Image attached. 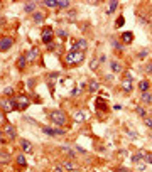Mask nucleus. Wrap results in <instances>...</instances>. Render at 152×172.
<instances>
[{
    "label": "nucleus",
    "instance_id": "obj_25",
    "mask_svg": "<svg viewBox=\"0 0 152 172\" xmlns=\"http://www.w3.org/2000/svg\"><path fill=\"white\" fill-rule=\"evenodd\" d=\"M140 100L144 103H152V95H150V91H144V93L140 95Z\"/></svg>",
    "mask_w": 152,
    "mask_h": 172
},
{
    "label": "nucleus",
    "instance_id": "obj_33",
    "mask_svg": "<svg viewBox=\"0 0 152 172\" xmlns=\"http://www.w3.org/2000/svg\"><path fill=\"white\" fill-rule=\"evenodd\" d=\"M142 121L147 128H152V116H145V118H142Z\"/></svg>",
    "mask_w": 152,
    "mask_h": 172
},
{
    "label": "nucleus",
    "instance_id": "obj_19",
    "mask_svg": "<svg viewBox=\"0 0 152 172\" xmlns=\"http://www.w3.org/2000/svg\"><path fill=\"white\" fill-rule=\"evenodd\" d=\"M110 69H112L113 73H122V69H124V68H122V64L118 61H112V62H110Z\"/></svg>",
    "mask_w": 152,
    "mask_h": 172
},
{
    "label": "nucleus",
    "instance_id": "obj_1",
    "mask_svg": "<svg viewBox=\"0 0 152 172\" xmlns=\"http://www.w3.org/2000/svg\"><path fill=\"white\" fill-rule=\"evenodd\" d=\"M85 61V52H81V51H68V54L64 56V64L66 66H78V64H81V62Z\"/></svg>",
    "mask_w": 152,
    "mask_h": 172
},
{
    "label": "nucleus",
    "instance_id": "obj_42",
    "mask_svg": "<svg viewBox=\"0 0 152 172\" xmlns=\"http://www.w3.org/2000/svg\"><path fill=\"white\" fill-rule=\"evenodd\" d=\"M98 108H100V110H101V108H103V111L106 110V105H105V101H103V100H98Z\"/></svg>",
    "mask_w": 152,
    "mask_h": 172
},
{
    "label": "nucleus",
    "instance_id": "obj_10",
    "mask_svg": "<svg viewBox=\"0 0 152 172\" xmlns=\"http://www.w3.org/2000/svg\"><path fill=\"white\" fill-rule=\"evenodd\" d=\"M86 49H88V42H86V39H78V41H75V44H73V51L85 52Z\"/></svg>",
    "mask_w": 152,
    "mask_h": 172
},
{
    "label": "nucleus",
    "instance_id": "obj_54",
    "mask_svg": "<svg viewBox=\"0 0 152 172\" xmlns=\"http://www.w3.org/2000/svg\"><path fill=\"white\" fill-rule=\"evenodd\" d=\"M150 138H152V132H150Z\"/></svg>",
    "mask_w": 152,
    "mask_h": 172
},
{
    "label": "nucleus",
    "instance_id": "obj_36",
    "mask_svg": "<svg viewBox=\"0 0 152 172\" xmlns=\"http://www.w3.org/2000/svg\"><path fill=\"white\" fill-rule=\"evenodd\" d=\"M124 22H125V17H124V15H120L118 20H117V24H115V27H122V26H124Z\"/></svg>",
    "mask_w": 152,
    "mask_h": 172
},
{
    "label": "nucleus",
    "instance_id": "obj_21",
    "mask_svg": "<svg viewBox=\"0 0 152 172\" xmlns=\"http://www.w3.org/2000/svg\"><path fill=\"white\" fill-rule=\"evenodd\" d=\"M32 19H34V22H36V24H42V20H44V14H42V12H37V10H36L34 14H32Z\"/></svg>",
    "mask_w": 152,
    "mask_h": 172
},
{
    "label": "nucleus",
    "instance_id": "obj_38",
    "mask_svg": "<svg viewBox=\"0 0 152 172\" xmlns=\"http://www.w3.org/2000/svg\"><path fill=\"white\" fill-rule=\"evenodd\" d=\"M149 56V51H147V49H142L140 52H139V59H144V57H147Z\"/></svg>",
    "mask_w": 152,
    "mask_h": 172
},
{
    "label": "nucleus",
    "instance_id": "obj_34",
    "mask_svg": "<svg viewBox=\"0 0 152 172\" xmlns=\"http://www.w3.org/2000/svg\"><path fill=\"white\" fill-rule=\"evenodd\" d=\"M112 46H113L115 49H118V51H122V49H124V44L118 42V41H115V39H112Z\"/></svg>",
    "mask_w": 152,
    "mask_h": 172
},
{
    "label": "nucleus",
    "instance_id": "obj_4",
    "mask_svg": "<svg viewBox=\"0 0 152 172\" xmlns=\"http://www.w3.org/2000/svg\"><path fill=\"white\" fill-rule=\"evenodd\" d=\"M132 81H134L132 74L127 73V74H125V78H124V81H122V91H124V93H132V90H134Z\"/></svg>",
    "mask_w": 152,
    "mask_h": 172
},
{
    "label": "nucleus",
    "instance_id": "obj_22",
    "mask_svg": "<svg viewBox=\"0 0 152 172\" xmlns=\"http://www.w3.org/2000/svg\"><path fill=\"white\" fill-rule=\"evenodd\" d=\"M26 66H27L26 56H19V57H17V68H19V69H26Z\"/></svg>",
    "mask_w": 152,
    "mask_h": 172
},
{
    "label": "nucleus",
    "instance_id": "obj_24",
    "mask_svg": "<svg viewBox=\"0 0 152 172\" xmlns=\"http://www.w3.org/2000/svg\"><path fill=\"white\" fill-rule=\"evenodd\" d=\"M61 150H63V152L66 154V155H69L71 159H75V157H76V152H75L73 149H69L68 145H63V147H61Z\"/></svg>",
    "mask_w": 152,
    "mask_h": 172
},
{
    "label": "nucleus",
    "instance_id": "obj_28",
    "mask_svg": "<svg viewBox=\"0 0 152 172\" xmlns=\"http://www.w3.org/2000/svg\"><path fill=\"white\" fill-rule=\"evenodd\" d=\"M17 164H19V165H22V167L27 165V160H26V155H24V154L17 155Z\"/></svg>",
    "mask_w": 152,
    "mask_h": 172
},
{
    "label": "nucleus",
    "instance_id": "obj_12",
    "mask_svg": "<svg viewBox=\"0 0 152 172\" xmlns=\"http://www.w3.org/2000/svg\"><path fill=\"white\" fill-rule=\"evenodd\" d=\"M61 167H63L66 172H73V170H78V167H76V164H73L71 160H64L63 164H61Z\"/></svg>",
    "mask_w": 152,
    "mask_h": 172
},
{
    "label": "nucleus",
    "instance_id": "obj_23",
    "mask_svg": "<svg viewBox=\"0 0 152 172\" xmlns=\"http://www.w3.org/2000/svg\"><path fill=\"white\" fill-rule=\"evenodd\" d=\"M149 88H150V83L147 81V79H142V81L139 83V90H140L142 93L144 91H149Z\"/></svg>",
    "mask_w": 152,
    "mask_h": 172
},
{
    "label": "nucleus",
    "instance_id": "obj_9",
    "mask_svg": "<svg viewBox=\"0 0 152 172\" xmlns=\"http://www.w3.org/2000/svg\"><path fill=\"white\" fill-rule=\"evenodd\" d=\"M3 133H5V137L9 138V140H15L17 138V132H15V127L14 125H5V128H3Z\"/></svg>",
    "mask_w": 152,
    "mask_h": 172
},
{
    "label": "nucleus",
    "instance_id": "obj_7",
    "mask_svg": "<svg viewBox=\"0 0 152 172\" xmlns=\"http://www.w3.org/2000/svg\"><path fill=\"white\" fill-rule=\"evenodd\" d=\"M12 46H14V39H12V37L5 36V37H2V39H0V51H2V52L9 51Z\"/></svg>",
    "mask_w": 152,
    "mask_h": 172
},
{
    "label": "nucleus",
    "instance_id": "obj_53",
    "mask_svg": "<svg viewBox=\"0 0 152 172\" xmlns=\"http://www.w3.org/2000/svg\"><path fill=\"white\" fill-rule=\"evenodd\" d=\"M2 144H3V138H2V137H0V145H2Z\"/></svg>",
    "mask_w": 152,
    "mask_h": 172
},
{
    "label": "nucleus",
    "instance_id": "obj_35",
    "mask_svg": "<svg viewBox=\"0 0 152 172\" xmlns=\"http://www.w3.org/2000/svg\"><path fill=\"white\" fill-rule=\"evenodd\" d=\"M144 162L152 164V152H145V155H144Z\"/></svg>",
    "mask_w": 152,
    "mask_h": 172
},
{
    "label": "nucleus",
    "instance_id": "obj_5",
    "mask_svg": "<svg viewBox=\"0 0 152 172\" xmlns=\"http://www.w3.org/2000/svg\"><path fill=\"white\" fill-rule=\"evenodd\" d=\"M41 39H42L44 44H51L52 39H54V31H52V27H44L42 29V34H41Z\"/></svg>",
    "mask_w": 152,
    "mask_h": 172
},
{
    "label": "nucleus",
    "instance_id": "obj_3",
    "mask_svg": "<svg viewBox=\"0 0 152 172\" xmlns=\"http://www.w3.org/2000/svg\"><path fill=\"white\" fill-rule=\"evenodd\" d=\"M0 110L3 113H10L14 110H17V103H15V100L12 98H2L0 100Z\"/></svg>",
    "mask_w": 152,
    "mask_h": 172
},
{
    "label": "nucleus",
    "instance_id": "obj_16",
    "mask_svg": "<svg viewBox=\"0 0 152 172\" xmlns=\"http://www.w3.org/2000/svg\"><path fill=\"white\" fill-rule=\"evenodd\" d=\"M134 41V32H124L122 34V42L124 44H130Z\"/></svg>",
    "mask_w": 152,
    "mask_h": 172
},
{
    "label": "nucleus",
    "instance_id": "obj_52",
    "mask_svg": "<svg viewBox=\"0 0 152 172\" xmlns=\"http://www.w3.org/2000/svg\"><path fill=\"white\" fill-rule=\"evenodd\" d=\"M3 24H5V19H3V17H0V26H3Z\"/></svg>",
    "mask_w": 152,
    "mask_h": 172
},
{
    "label": "nucleus",
    "instance_id": "obj_51",
    "mask_svg": "<svg viewBox=\"0 0 152 172\" xmlns=\"http://www.w3.org/2000/svg\"><path fill=\"white\" fill-rule=\"evenodd\" d=\"M139 22H142V24H147V19H142V17H139Z\"/></svg>",
    "mask_w": 152,
    "mask_h": 172
},
{
    "label": "nucleus",
    "instance_id": "obj_2",
    "mask_svg": "<svg viewBox=\"0 0 152 172\" xmlns=\"http://www.w3.org/2000/svg\"><path fill=\"white\" fill-rule=\"evenodd\" d=\"M47 116L56 127H64L66 121H68V116H66V113H64L63 110H51L47 113Z\"/></svg>",
    "mask_w": 152,
    "mask_h": 172
},
{
    "label": "nucleus",
    "instance_id": "obj_18",
    "mask_svg": "<svg viewBox=\"0 0 152 172\" xmlns=\"http://www.w3.org/2000/svg\"><path fill=\"white\" fill-rule=\"evenodd\" d=\"M57 76H59V73H49L47 74V83H49V86H51V90L54 88V83H56Z\"/></svg>",
    "mask_w": 152,
    "mask_h": 172
},
{
    "label": "nucleus",
    "instance_id": "obj_20",
    "mask_svg": "<svg viewBox=\"0 0 152 172\" xmlns=\"http://www.w3.org/2000/svg\"><path fill=\"white\" fill-rule=\"evenodd\" d=\"M24 12H27V14H34L36 12V2H27L26 5H24Z\"/></svg>",
    "mask_w": 152,
    "mask_h": 172
},
{
    "label": "nucleus",
    "instance_id": "obj_48",
    "mask_svg": "<svg viewBox=\"0 0 152 172\" xmlns=\"http://www.w3.org/2000/svg\"><path fill=\"white\" fill-rule=\"evenodd\" d=\"M98 61H100L101 64H103V62L106 61V56H105V54H101V56H100V59H98Z\"/></svg>",
    "mask_w": 152,
    "mask_h": 172
},
{
    "label": "nucleus",
    "instance_id": "obj_40",
    "mask_svg": "<svg viewBox=\"0 0 152 172\" xmlns=\"http://www.w3.org/2000/svg\"><path fill=\"white\" fill-rule=\"evenodd\" d=\"M57 37L64 39V37H68V32H66V31H63V29H59V31H57Z\"/></svg>",
    "mask_w": 152,
    "mask_h": 172
},
{
    "label": "nucleus",
    "instance_id": "obj_14",
    "mask_svg": "<svg viewBox=\"0 0 152 172\" xmlns=\"http://www.w3.org/2000/svg\"><path fill=\"white\" fill-rule=\"evenodd\" d=\"M20 147H22L24 152H32V144L27 138H22V140H20Z\"/></svg>",
    "mask_w": 152,
    "mask_h": 172
},
{
    "label": "nucleus",
    "instance_id": "obj_26",
    "mask_svg": "<svg viewBox=\"0 0 152 172\" xmlns=\"http://www.w3.org/2000/svg\"><path fill=\"white\" fill-rule=\"evenodd\" d=\"M85 120H86V113H83V111H76L75 113V121L81 123V121H85Z\"/></svg>",
    "mask_w": 152,
    "mask_h": 172
},
{
    "label": "nucleus",
    "instance_id": "obj_30",
    "mask_svg": "<svg viewBox=\"0 0 152 172\" xmlns=\"http://www.w3.org/2000/svg\"><path fill=\"white\" fill-rule=\"evenodd\" d=\"M135 111H137V115L140 116V118H145V116H147V111L144 110L142 106H137V108H135Z\"/></svg>",
    "mask_w": 152,
    "mask_h": 172
},
{
    "label": "nucleus",
    "instance_id": "obj_6",
    "mask_svg": "<svg viewBox=\"0 0 152 172\" xmlns=\"http://www.w3.org/2000/svg\"><path fill=\"white\" fill-rule=\"evenodd\" d=\"M46 135L49 137H61V135H64V130L61 128V127H57V128H51V127H42L41 128Z\"/></svg>",
    "mask_w": 152,
    "mask_h": 172
},
{
    "label": "nucleus",
    "instance_id": "obj_39",
    "mask_svg": "<svg viewBox=\"0 0 152 172\" xmlns=\"http://www.w3.org/2000/svg\"><path fill=\"white\" fill-rule=\"evenodd\" d=\"M127 135L129 137H132V138H139V133H135V130H127Z\"/></svg>",
    "mask_w": 152,
    "mask_h": 172
},
{
    "label": "nucleus",
    "instance_id": "obj_31",
    "mask_svg": "<svg viewBox=\"0 0 152 172\" xmlns=\"http://www.w3.org/2000/svg\"><path fill=\"white\" fill-rule=\"evenodd\" d=\"M42 5L49 7V9H54V7H57V2H52V0H44Z\"/></svg>",
    "mask_w": 152,
    "mask_h": 172
},
{
    "label": "nucleus",
    "instance_id": "obj_32",
    "mask_svg": "<svg viewBox=\"0 0 152 172\" xmlns=\"http://www.w3.org/2000/svg\"><path fill=\"white\" fill-rule=\"evenodd\" d=\"M3 95H5V98H10V96L14 95V88H12V86H7L5 90H3Z\"/></svg>",
    "mask_w": 152,
    "mask_h": 172
},
{
    "label": "nucleus",
    "instance_id": "obj_27",
    "mask_svg": "<svg viewBox=\"0 0 152 172\" xmlns=\"http://www.w3.org/2000/svg\"><path fill=\"white\" fill-rule=\"evenodd\" d=\"M10 160V155L7 152H0V164H9Z\"/></svg>",
    "mask_w": 152,
    "mask_h": 172
},
{
    "label": "nucleus",
    "instance_id": "obj_46",
    "mask_svg": "<svg viewBox=\"0 0 152 172\" xmlns=\"http://www.w3.org/2000/svg\"><path fill=\"white\" fill-rule=\"evenodd\" d=\"M52 172H66V170H64L61 165H57V167H54V170H52Z\"/></svg>",
    "mask_w": 152,
    "mask_h": 172
},
{
    "label": "nucleus",
    "instance_id": "obj_44",
    "mask_svg": "<svg viewBox=\"0 0 152 172\" xmlns=\"http://www.w3.org/2000/svg\"><path fill=\"white\" fill-rule=\"evenodd\" d=\"M80 90H81V88H80V86H76V88H73V90H71V96H76V95H80Z\"/></svg>",
    "mask_w": 152,
    "mask_h": 172
},
{
    "label": "nucleus",
    "instance_id": "obj_47",
    "mask_svg": "<svg viewBox=\"0 0 152 172\" xmlns=\"http://www.w3.org/2000/svg\"><path fill=\"white\" fill-rule=\"evenodd\" d=\"M76 150H78V152H81V154H86V150L83 149V147H80V145H76Z\"/></svg>",
    "mask_w": 152,
    "mask_h": 172
},
{
    "label": "nucleus",
    "instance_id": "obj_43",
    "mask_svg": "<svg viewBox=\"0 0 152 172\" xmlns=\"http://www.w3.org/2000/svg\"><path fill=\"white\" fill-rule=\"evenodd\" d=\"M0 125H5V113L0 110Z\"/></svg>",
    "mask_w": 152,
    "mask_h": 172
},
{
    "label": "nucleus",
    "instance_id": "obj_41",
    "mask_svg": "<svg viewBox=\"0 0 152 172\" xmlns=\"http://www.w3.org/2000/svg\"><path fill=\"white\" fill-rule=\"evenodd\" d=\"M137 170H139V172H145V162H144V164L139 162V164H137Z\"/></svg>",
    "mask_w": 152,
    "mask_h": 172
},
{
    "label": "nucleus",
    "instance_id": "obj_45",
    "mask_svg": "<svg viewBox=\"0 0 152 172\" xmlns=\"http://www.w3.org/2000/svg\"><path fill=\"white\" fill-rule=\"evenodd\" d=\"M145 71L149 74H152V62H147V64H145Z\"/></svg>",
    "mask_w": 152,
    "mask_h": 172
},
{
    "label": "nucleus",
    "instance_id": "obj_11",
    "mask_svg": "<svg viewBox=\"0 0 152 172\" xmlns=\"http://www.w3.org/2000/svg\"><path fill=\"white\" fill-rule=\"evenodd\" d=\"M24 56H26V59H27L29 62H34V61L39 57V49H37V47H32V49H29V51L24 54Z\"/></svg>",
    "mask_w": 152,
    "mask_h": 172
},
{
    "label": "nucleus",
    "instance_id": "obj_15",
    "mask_svg": "<svg viewBox=\"0 0 152 172\" xmlns=\"http://www.w3.org/2000/svg\"><path fill=\"white\" fill-rule=\"evenodd\" d=\"M117 9H118V2H117V0H112V2L108 3V7H106V14L112 15Z\"/></svg>",
    "mask_w": 152,
    "mask_h": 172
},
{
    "label": "nucleus",
    "instance_id": "obj_8",
    "mask_svg": "<svg viewBox=\"0 0 152 172\" xmlns=\"http://www.w3.org/2000/svg\"><path fill=\"white\" fill-rule=\"evenodd\" d=\"M15 103H17V110H26V108L31 105V101H29V98L26 95H20L15 98Z\"/></svg>",
    "mask_w": 152,
    "mask_h": 172
},
{
    "label": "nucleus",
    "instance_id": "obj_37",
    "mask_svg": "<svg viewBox=\"0 0 152 172\" xmlns=\"http://www.w3.org/2000/svg\"><path fill=\"white\" fill-rule=\"evenodd\" d=\"M98 64H100V61H98V59H93V61H91V66H90V68H91V71H96V69H98Z\"/></svg>",
    "mask_w": 152,
    "mask_h": 172
},
{
    "label": "nucleus",
    "instance_id": "obj_29",
    "mask_svg": "<svg viewBox=\"0 0 152 172\" xmlns=\"http://www.w3.org/2000/svg\"><path fill=\"white\" fill-rule=\"evenodd\" d=\"M69 5H71V2H68V0L57 2V9H69Z\"/></svg>",
    "mask_w": 152,
    "mask_h": 172
},
{
    "label": "nucleus",
    "instance_id": "obj_13",
    "mask_svg": "<svg viewBox=\"0 0 152 172\" xmlns=\"http://www.w3.org/2000/svg\"><path fill=\"white\" fill-rule=\"evenodd\" d=\"M144 155H145V150H139V152H137V154H134L130 159H132V162H134V164H139V162H142V160H144Z\"/></svg>",
    "mask_w": 152,
    "mask_h": 172
},
{
    "label": "nucleus",
    "instance_id": "obj_50",
    "mask_svg": "<svg viewBox=\"0 0 152 172\" xmlns=\"http://www.w3.org/2000/svg\"><path fill=\"white\" fill-rule=\"evenodd\" d=\"M118 172H130V170L125 169V167H120V169H118Z\"/></svg>",
    "mask_w": 152,
    "mask_h": 172
},
{
    "label": "nucleus",
    "instance_id": "obj_17",
    "mask_svg": "<svg viewBox=\"0 0 152 172\" xmlns=\"http://www.w3.org/2000/svg\"><path fill=\"white\" fill-rule=\"evenodd\" d=\"M86 86H88V91H90V93H95V91H98V88H100V83L95 81V79H91V81H90Z\"/></svg>",
    "mask_w": 152,
    "mask_h": 172
},
{
    "label": "nucleus",
    "instance_id": "obj_49",
    "mask_svg": "<svg viewBox=\"0 0 152 172\" xmlns=\"http://www.w3.org/2000/svg\"><path fill=\"white\" fill-rule=\"evenodd\" d=\"M113 110H122V105H113Z\"/></svg>",
    "mask_w": 152,
    "mask_h": 172
}]
</instances>
